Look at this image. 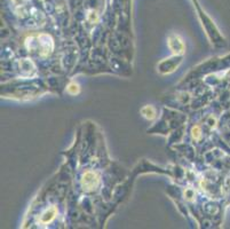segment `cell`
Masks as SVG:
<instances>
[{"label": "cell", "mask_w": 230, "mask_h": 229, "mask_svg": "<svg viewBox=\"0 0 230 229\" xmlns=\"http://www.w3.org/2000/svg\"><path fill=\"white\" fill-rule=\"evenodd\" d=\"M68 92L71 93V94H76V93L79 92V86L77 85V84H71V85L68 87Z\"/></svg>", "instance_id": "52a82bcc"}, {"label": "cell", "mask_w": 230, "mask_h": 229, "mask_svg": "<svg viewBox=\"0 0 230 229\" xmlns=\"http://www.w3.org/2000/svg\"><path fill=\"white\" fill-rule=\"evenodd\" d=\"M192 137L195 139V140H199L201 136V134H200V128L198 127V126H195L194 128H192Z\"/></svg>", "instance_id": "8992f818"}, {"label": "cell", "mask_w": 230, "mask_h": 229, "mask_svg": "<svg viewBox=\"0 0 230 229\" xmlns=\"http://www.w3.org/2000/svg\"><path fill=\"white\" fill-rule=\"evenodd\" d=\"M141 114H143L145 118H148V119H152V118H155L156 111H155V109L152 108L151 105H145V107L142 108V110H141Z\"/></svg>", "instance_id": "5b68a950"}, {"label": "cell", "mask_w": 230, "mask_h": 229, "mask_svg": "<svg viewBox=\"0 0 230 229\" xmlns=\"http://www.w3.org/2000/svg\"><path fill=\"white\" fill-rule=\"evenodd\" d=\"M82 188L85 190H93L94 188H96L98 184V177L96 173L94 172H86L82 177Z\"/></svg>", "instance_id": "7a4b0ae2"}, {"label": "cell", "mask_w": 230, "mask_h": 229, "mask_svg": "<svg viewBox=\"0 0 230 229\" xmlns=\"http://www.w3.org/2000/svg\"><path fill=\"white\" fill-rule=\"evenodd\" d=\"M56 212H58L56 211V207H55V206H51L49 209H47L46 211L41 214L39 221H40L41 223L51 222L53 219L55 218V215H56Z\"/></svg>", "instance_id": "277c9868"}, {"label": "cell", "mask_w": 230, "mask_h": 229, "mask_svg": "<svg viewBox=\"0 0 230 229\" xmlns=\"http://www.w3.org/2000/svg\"><path fill=\"white\" fill-rule=\"evenodd\" d=\"M37 47L40 51V55L46 56L53 49V40L48 34H41L38 37V42Z\"/></svg>", "instance_id": "6da1fadb"}, {"label": "cell", "mask_w": 230, "mask_h": 229, "mask_svg": "<svg viewBox=\"0 0 230 229\" xmlns=\"http://www.w3.org/2000/svg\"><path fill=\"white\" fill-rule=\"evenodd\" d=\"M185 195H187V197H188L189 199H191V198L194 197V191H192L191 189H189V190H187V191H185Z\"/></svg>", "instance_id": "ba28073f"}, {"label": "cell", "mask_w": 230, "mask_h": 229, "mask_svg": "<svg viewBox=\"0 0 230 229\" xmlns=\"http://www.w3.org/2000/svg\"><path fill=\"white\" fill-rule=\"evenodd\" d=\"M168 44H169L171 49H172L174 53H176V54L183 53V49H184L183 42L181 41V39H180L179 37H176V36H172V37L169 38Z\"/></svg>", "instance_id": "3957f363"}]
</instances>
